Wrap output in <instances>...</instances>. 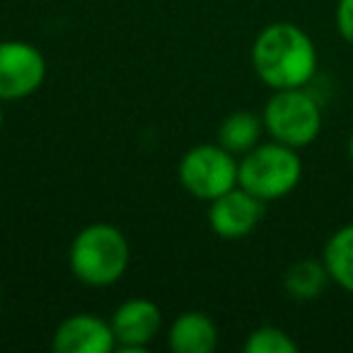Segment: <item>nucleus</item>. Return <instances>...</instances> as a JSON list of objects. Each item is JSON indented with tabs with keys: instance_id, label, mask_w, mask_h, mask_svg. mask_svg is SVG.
I'll return each mask as SVG.
<instances>
[{
	"instance_id": "nucleus-13",
	"label": "nucleus",
	"mask_w": 353,
	"mask_h": 353,
	"mask_svg": "<svg viewBox=\"0 0 353 353\" xmlns=\"http://www.w3.org/2000/svg\"><path fill=\"white\" fill-rule=\"evenodd\" d=\"M322 261L329 271V279L339 288L353 293V225H343L327 240Z\"/></svg>"
},
{
	"instance_id": "nucleus-2",
	"label": "nucleus",
	"mask_w": 353,
	"mask_h": 353,
	"mask_svg": "<svg viewBox=\"0 0 353 353\" xmlns=\"http://www.w3.org/2000/svg\"><path fill=\"white\" fill-rule=\"evenodd\" d=\"M131 247L119 228L109 223H94L75 235L68 252L73 276L85 285L107 288L114 285L128 269Z\"/></svg>"
},
{
	"instance_id": "nucleus-14",
	"label": "nucleus",
	"mask_w": 353,
	"mask_h": 353,
	"mask_svg": "<svg viewBox=\"0 0 353 353\" xmlns=\"http://www.w3.org/2000/svg\"><path fill=\"white\" fill-rule=\"evenodd\" d=\"M247 353H298V343L293 341L288 332L274 324L254 329L245 341Z\"/></svg>"
},
{
	"instance_id": "nucleus-18",
	"label": "nucleus",
	"mask_w": 353,
	"mask_h": 353,
	"mask_svg": "<svg viewBox=\"0 0 353 353\" xmlns=\"http://www.w3.org/2000/svg\"><path fill=\"white\" fill-rule=\"evenodd\" d=\"M0 300H3V298H0Z\"/></svg>"
},
{
	"instance_id": "nucleus-8",
	"label": "nucleus",
	"mask_w": 353,
	"mask_h": 353,
	"mask_svg": "<svg viewBox=\"0 0 353 353\" xmlns=\"http://www.w3.org/2000/svg\"><path fill=\"white\" fill-rule=\"evenodd\" d=\"M162 327V312L152 300L131 298L117 307L112 329L121 353H143Z\"/></svg>"
},
{
	"instance_id": "nucleus-9",
	"label": "nucleus",
	"mask_w": 353,
	"mask_h": 353,
	"mask_svg": "<svg viewBox=\"0 0 353 353\" xmlns=\"http://www.w3.org/2000/svg\"><path fill=\"white\" fill-rule=\"evenodd\" d=\"M54 351L59 353H109L117 348L112 322L90 312L70 314L56 327Z\"/></svg>"
},
{
	"instance_id": "nucleus-12",
	"label": "nucleus",
	"mask_w": 353,
	"mask_h": 353,
	"mask_svg": "<svg viewBox=\"0 0 353 353\" xmlns=\"http://www.w3.org/2000/svg\"><path fill=\"white\" fill-rule=\"evenodd\" d=\"M329 271L322 259H300L288 266L283 276V288L293 300L307 303L317 300L329 285Z\"/></svg>"
},
{
	"instance_id": "nucleus-3",
	"label": "nucleus",
	"mask_w": 353,
	"mask_h": 353,
	"mask_svg": "<svg viewBox=\"0 0 353 353\" xmlns=\"http://www.w3.org/2000/svg\"><path fill=\"white\" fill-rule=\"evenodd\" d=\"M303 160L298 150L279 141L259 143L245 152L237 170V184L264 203L283 199L300 184Z\"/></svg>"
},
{
	"instance_id": "nucleus-17",
	"label": "nucleus",
	"mask_w": 353,
	"mask_h": 353,
	"mask_svg": "<svg viewBox=\"0 0 353 353\" xmlns=\"http://www.w3.org/2000/svg\"><path fill=\"white\" fill-rule=\"evenodd\" d=\"M0 128H3V107H0Z\"/></svg>"
},
{
	"instance_id": "nucleus-11",
	"label": "nucleus",
	"mask_w": 353,
	"mask_h": 353,
	"mask_svg": "<svg viewBox=\"0 0 353 353\" xmlns=\"http://www.w3.org/2000/svg\"><path fill=\"white\" fill-rule=\"evenodd\" d=\"M264 119L254 112H232L218 126V143L232 155H245L261 143Z\"/></svg>"
},
{
	"instance_id": "nucleus-16",
	"label": "nucleus",
	"mask_w": 353,
	"mask_h": 353,
	"mask_svg": "<svg viewBox=\"0 0 353 353\" xmlns=\"http://www.w3.org/2000/svg\"><path fill=\"white\" fill-rule=\"evenodd\" d=\"M348 160L353 162V133H351V138H348Z\"/></svg>"
},
{
	"instance_id": "nucleus-5",
	"label": "nucleus",
	"mask_w": 353,
	"mask_h": 353,
	"mask_svg": "<svg viewBox=\"0 0 353 353\" xmlns=\"http://www.w3.org/2000/svg\"><path fill=\"white\" fill-rule=\"evenodd\" d=\"M240 162L221 143H201L187 150L179 160V182L192 196L213 201L237 187Z\"/></svg>"
},
{
	"instance_id": "nucleus-4",
	"label": "nucleus",
	"mask_w": 353,
	"mask_h": 353,
	"mask_svg": "<svg viewBox=\"0 0 353 353\" xmlns=\"http://www.w3.org/2000/svg\"><path fill=\"white\" fill-rule=\"evenodd\" d=\"M261 119L271 141L295 150L314 143L322 131V109L305 88L274 90V97L266 102Z\"/></svg>"
},
{
	"instance_id": "nucleus-7",
	"label": "nucleus",
	"mask_w": 353,
	"mask_h": 353,
	"mask_svg": "<svg viewBox=\"0 0 353 353\" xmlns=\"http://www.w3.org/2000/svg\"><path fill=\"white\" fill-rule=\"evenodd\" d=\"M261 218H264V201L242 189L240 184L213 199L208 208V225L223 240H242L259 225Z\"/></svg>"
},
{
	"instance_id": "nucleus-6",
	"label": "nucleus",
	"mask_w": 353,
	"mask_h": 353,
	"mask_svg": "<svg viewBox=\"0 0 353 353\" xmlns=\"http://www.w3.org/2000/svg\"><path fill=\"white\" fill-rule=\"evenodd\" d=\"M46 59L34 44L20 39L0 41V102H15L44 85Z\"/></svg>"
},
{
	"instance_id": "nucleus-15",
	"label": "nucleus",
	"mask_w": 353,
	"mask_h": 353,
	"mask_svg": "<svg viewBox=\"0 0 353 353\" xmlns=\"http://www.w3.org/2000/svg\"><path fill=\"white\" fill-rule=\"evenodd\" d=\"M336 30L341 39L353 46V0H339L336 3Z\"/></svg>"
},
{
	"instance_id": "nucleus-1",
	"label": "nucleus",
	"mask_w": 353,
	"mask_h": 353,
	"mask_svg": "<svg viewBox=\"0 0 353 353\" xmlns=\"http://www.w3.org/2000/svg\"><path fill=\"white\" fill-rule=\"evenodd\" d=\"M254 73L271 90L307 88L317 73V49L293 22H274L252 44Z\"/></svg>"
},
{
	"instance_id": "nucleus-10",
	"label": "nucleus",
	"mask_w": 353,
	"mask_h": 353,
	"mask_svg": "<svg viewBox=\"0 0 353 353\" xmlns=\"http://www.w3.org/2000/svg\"><path fill=\"white\" fill-rule=\"evenodd\" d=\"M167 343L176 353H211L218 346V327L206 312H182L172 322Z\"/></svg>"
}]
</instances>
